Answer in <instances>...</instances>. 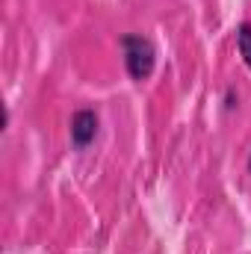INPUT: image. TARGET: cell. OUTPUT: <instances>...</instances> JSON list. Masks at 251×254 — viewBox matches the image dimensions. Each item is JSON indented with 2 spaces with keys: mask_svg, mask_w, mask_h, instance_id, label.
<instances>
[{
  "mask_svg": "<svg viewBox=\"0 0 251 254\" xmlns=\"http://www.w3.org/2000/svg\"><path fill=\"white\" fill-rule=\"evenodd\" d=\"M119 45H122V54H125L127 74H130L136 83L148 80V77L154 74V68H157V48H154V42H151L148 36L127 33V36L119 39Z\"/></svg>",
  "mask_w": 251,
  "mask_h": 254,
  "instance_id": "cell-1",
  "label": "cell"
},
{
  "mask_svg": "<svg viewBox=\"0 0 251 254\" xmlns=\"http://www.w3.org/2000/svg\"><path fill=\"white\" fill-rule=\"evenodd\" d=\"M237 51H240L243 63L251 68V21H243L237 27Z\"/></svg>",
  "mask_w": 251,
  "mask_h": 254,
  "instance_id": "cell-3",
  "label": "cell"
},
{
  "mask_svg": "<svg viewBox=\"0 0 251 254\" xmlns=\"http://www.w3.org/2000/svg\"><path fill=\"white\" fill-rule=\"evenodd\" d=\"M249 172H251V157H249Z\"/></svg>",
  "mask_w": 251,
  "mask_h": 254,
  "instance_id": "cell-5",
  "label": "cell"
},
{
  "mask_svg": "<svg viewBox=\"0 0 251 254\" xmlns=\"http://www.w3.org/2000/svg\"><path fill=\"white\" fill-rule=\"evenodd\" d=\"M237 101H240V98H237V95H234V89H228V95H225V110H228V113H231V110H234V107H237Z\"/></svg>",
  "mask_w": 251,
  "mask_h": 254,
  "instance_id": "cell-4",
  "label": "cell"
},
{
  "mask_svg": "<svg viewBox=\"0 0 251 254\" xmlns=\"http://www.w3.org/2000/svg\"><path fill=\"white\" fill-rule=\"evenodd\" d=\"M98 130H101V119H98L95 110H89V107L77 110V113L71 116V145H74L77 151L89 148V145L98 139Z\"/></svg>",
  "mask_w": 251,
  "mask_h": 254,
  "instance_id": "cell-2",
  "label": "cell"
}]
</instances>
